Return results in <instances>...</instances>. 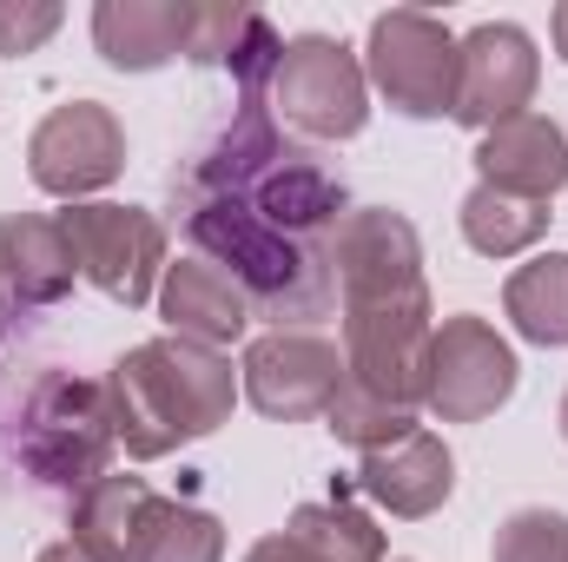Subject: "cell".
<instances>
[{
	"label": "cell",
	"instance_id": "5b68a950",
	"mask_svg": "<svg viewBox=\"0 0 568 562\" xmlns=\"http://www.w3.org/2000/svg\"><path fill=\"white\" fill-rule=\"evenodd\" d=\"M67 245H73V265L93 291H106L113 304L145 311L159 304V279L172 265V245H165V225L145 212V205H113V199H87V205H67L53 212Z\"/></svg>",
	"mask_w": 568,
	"mask_h": 562
},
{
	"label": "cell",
	"instance_id": "4316f807",
	"mask_svg": "<svg viewBox=\"0 0 568 562\" xmlns=\"http://www.w3.org/2000/svg\"><path fill=\"white\" fill-rule=\"evenodd\" d=\"M33 562H93V556H87V550H73V543H47Z\"/></svg>",
	"mask_w": 568,
	"mask_h": 562
},
{
	"label": "cell",
	"instance_id": "d6986e66",
	"mask_svg": "<svg viewBox=\"0 0 568 562\" xmlns=\"http://www.w3.org/2000/svg\"><path fill=\"white\" fill-rule=\"evenodd\" d=\"M549 219H556L549 205H536V199H509V192H496V185H469V199L456 205L463 245L483 252V259H516V252L542 245Z\"/></svg>",
	"mask_w": 568,
	"mask_h": 562
},
{
	"label": "cell",
	"instance_id": "5bb4252c",
	"mask_svg": "<svg viewBox=\"0 0 568 562\" xmlns=\"http://www.w3.org/2000/svg\"><path fill=\"white\" fill-rule=\"evenodd\" d=\"M476 185H496L509 199L549 205L568 185V133L549 113H516L476 145Z\"/></svg>",
	"mask_w": 568,
	"mask_h": 562
},
{
	"label": "cell",
	"instance_id": "7c38bea8",
	"mask_svg": "<svg viewBox=\"0 0 568 562\" xmlns=\"http://www.w3.org/2000/svg\"><path fill=\"white\" fill-rule=\"evenodd\" d=\"M351 490H357V496H371L384 516L424 523V516H436V510L456 496V456H449V443H443V436L410 430V436H397V443L371 450V456L357 463Z\"/></svg>",
	"mask_w": 568,
	"mask_h": 562
},
{
	"label": "cell",
	"instance_id": "277c9868",
	"mask_svg": "<svg viewBox=\"0 0 568 562\" xmlns=\"http://www.w3.org/2000/svg\"><path fill=\"white\" fill-rule=\"evenodd\" d=\"M265 107H272V120H278L284 133H297V140H311V145L357 140L371 127L364 60L337 33H291L278 53Z\"/></svg>",
	"mask_w": 568,
	"mask_h": 562
},
{
	"label": "cell",
	"instance_id": "4fadbf2b",
	"mask_svg": "<svg viewBox=\"0 0 568 562\" xmlns=\"http://www.w3.org/2000/svg\"><path fill=\"white\" fill-rule=\"evenodd\" d=\"M159 318H165V338H192V344H239L252 331V298L239 291L232 272H219L212 259H172L165 279H159Z\"/></svg>",
	"mask_w": 568,
	"mask_h": 562
},
{
	"label": "cell",
	"instance_id": "9a60e30c",
	"mask_svg": "<svg viewBox=\"0 0 568 562\" xmlns=\"http://www.w3.org/2000/svg\"><path fill=\"white\" fill-rule=\"evenodd\" d=\"M192 7L179 0H100L93 7V47L113 73H159L185 60Z\"/></svg>",
	"mask_w": 568,
	"mask_h": 562
},
{
	"label": "cell",
	"instance_id": "ac0fdd59",
	"mask_svg": "<svg viewBox=\"0 0 568 562\" xmlns=\"http://www.w3.org/2000/svg\"><path fill=\"white\" fill-rule=\"evenodd\" d=\"M503 311L516 324V338L562 351L568 344V252H536L529 265H516L503 284Z\"/></svg>",
	"mask_w": 568,
	"mask_h": 562
},
{
	"label": "cell",
	"instance_id": "52a82bcc",
	"mask_svg": "<svg viewBox=\"0 0 568 562\" xmlns=\"http://www.w3.org/2000/svg\"><path fill=\"white\" fill-rule=\"evenodd\" d=\"M371 93L404 120H443L456 107V33L424 7H390L364 40Z\"/></svg>",
	"mask_w": 568,
	"mask_h": 562
},
{
	"label": "cell",
	"instance_id": "d4e9b609",
	"mask_svg": "<svg viewBox=\"0 0 568 562\" xmlns=\"http://www.w3.org/2000/svg\"><path fill=\"white\" fill-rule=\"evenodd\" d=\"M239 562H331V556H317V550H311L304 536H291V530H272V536H258Z\"/></svg>",
	"mask_w": 568,
	"mask_h": 562
},
{
	"label": "cell",
	"instance_id": "cb8c5ba5",
	"mask_svg": "<svg viewBox=\"0 0 568 562\" xmlns=\"http://www.w3.org/2000/svg\"><path fill=\"white\" fill-rule=\"evenodd\" d=\"M60 7L53 0H0V53L7 60H27V53H40L53 33H60Z\"/></svg>",
	"mask_w": 568,
	"mask_h": 562
},
{
	"label": "cell",
	"instance_id": "603a6c76",
	"mask_svg": "<svg viewBox=\"0 0 568 562\" xmlns=\"http://www.w3.org/2000/svg\"><path fill=\"white\" fill-rule=\"evenodd\" d=\"M258 7H192V27H185V60L192 67H225L232 47L245 40Z\"/></svg>",
	"mask_w": 568,
	"mask_h": 562
},
{
	"label": "cell",
	"instance_id": "44dd1931",
	"mask_svg": "<svg viewBox=\"0 0 568 562\" xmlns=\"http://www.w3.org/2000/svg\"><path fill=\"white\" fill-rule=\"evenodd\" d=\"M284 530L304 536L317 556H331V562H390L384 556V530H377V516H364V510L344 503V496H331V503H297Z\"/></svg>",
	"mask_w": 568,
	"mask_h": 562
},
{
	"label": "cell",
	"instance_id": "8992f818",
	"mask_svg": "<svg viewBox=\"0 0 568 562\" xmlns=\"http://www.w3.org/2000/svg\"><path fill=\"white\" fill-rule=\"evenodd\" d=\"M337 311H377V304H424V239L390 205H351L337 232L324 239Z\"/></svg>",
	"mask_w": 568,
	"mask_h": 562
},
{
	"label": "cell",
	"instance_id": "ba28073f",
	"mask_svg": "<svg viewBox=\"0 0 568 562\" xmlns=\"http://www.w3.org/2000/svg\"><path fill=\"white\" fill-rule=\"evenodd\" d=\"M523 384V364L509 351V338L476 318V311H449L429 331V364H424V411L436 423H483L496 418Z\"/></svg>",
	"mask_w": 568,
	"mask_h": 562
},
{
	"label": "cell",
	"instance_id": "f1b7e54d",
	"mask_svg": "<svg viewBox=\"0 0 568 562\" xmlns=\"http://www.w3.org/2000/svg\"><path fill=\"white\" fill-rule=\"evenodd\" d=\"M390 562H410V556H390Z\"/></svg>",
	"mask_w": 568,
	"mask_h": 562
},
{
	"label": "cell",
	"instance_id": "484cf974",
	"mask_svg": "<svg viewBox=\"0 0 568 562\" xmlns=\"http://www.w3.org/2000/svg\"><path fill=\"white\" fill-rule=\"evenodd\" d=\"M549 40H556V53H562V67H568V0L549 13Z\"/></svg>",
	"mask_w": 568,
	"mask_h": 562
},
{
	"label": "cell",
	"instance_id": "30bf717a",
	"mask_svg": "<svg viewBox=\"0 0 568 562\" xmlns=\"http://www.w3.org/2000/svg\"><path fill=\"white\" fill-rule=\"evenodd\" d=\"M536 80H542L536 33L516 27V20H483L456 40V107H449V120L469 127V133H496L503 120L529 113Z\"/></svg>",
	"mask_w": 568,
	"mask_h": 562
},
{
	"label": "cell",
	"instance_id": "2e32d148",
	"mask_svg": "<svg viewBox=\"0 0 568 562\" xmlns=\"http://www.w3.org/2000/svg\"><path fill=\"white\" fill-rule=\"evenodd\" d=\"M73 279H80V265H73L60 219H47V212H7L0 219V291L13 304L47 311L73 291Z\"/></svg>",
	"mask_w": 568,
	"mask_h": 562
},
{
	"label": "cell",
	"instance_id": "83f0119b",
	"mask_svg": "<svg viewBox=\"0 0 568 562\" xmlns=\"http://www.w3.org/2000/svg\"><path fill=\"white\" fill-rule=\"evenodd\" d=\"M556 423H562V443H568V391H562V404H556Z\"/></svg>",
	"mask_w": 568,
	"mask_h": 562
},
{
	"label": "cell",
	"instance_id": "ffe728a7",
	"mask_svg": "<svg viewBox=\"0 0 568 562\" xmlns=\"http://www.w3.org/2000/svg\"><path fill=\"white\" fill-rule=\"evenodd\" d=\"M140 562H225V523L185 496H152L140 530Z\"/></svg>",
	"mask_w": 568,
	"mask_h": 562
},
{
	"label": "cell",
	"instance_id": "7a4b0ae2",
	"mask_svg": "<svg viewBox=\"0 0 568 562\" xmlns=\"http://www.w3.org/2000/svg\"><path fill=\"white\" fill-rule=\"evenodd\" d=\"M179 219H185L192 252L232 272L239 291L252 298V318H265L272 331H311L317 318L337 311L324 245L284 239L245 199H179Z\"/></svg>",
	"mask_w": 568,
	"mask_h": 562
},
{
	"label": "cell",
	"instance_id": "8fae6325",
	"mask_svg": "<svg viewBox=\"0 0 568 562\" xmlns=\"http://www.w3.org/2000/svg\"><path fill=\"white\" fill-rule=\"evenodd\" d=\"M337 384H344V351L317 331H265L245 344V364H239V391L272 423L324 418Z\"/></svg>",
	"mask_w": 568,
	"mask_h": 562
},
{
	"label": "cell",
	"instance_id": "7402d4cb",
	"mask_svg": "<svg viewBox=\"0 0 568 562\" xmlns=\"http://www.w3.org/2000/svg\"><path fill=\"white\" fill-rule=\"evenodd\" d=\"M489 562H568V510L549 503H523L496 523Z\"/></svg>",
	"mask_w": 568,
	"mask_h": 562
},
{
	"label": "cell",
	"instance_id": "9c48e42d",
	"mask_svg": "<svg viewBox=\"0 0 568 562\" xmlns=\"http://www.w3.org/2000/svg\"><path fill=\"white\" fill-rule=\"evenodd\" d=\"M126 172V127L106 100H67L27 133V179L47 199L87 205Z\"/></svg>",
	"mask_w": 568,
	"mask_h": 562
},
{
	"label": "cell",
	"instance_id": "3957f363",
	"mask_svg": "<svg viewBox=\"0 0 568 562\" xmlns=\"http://www.w3.org/2000/svg\"><path fill=\"white\" fill-rule=\"evenodd\" d=\"M113 404H106V378H73V371H47L27 391L20 411V470L53 490V496H87L100 476H113Z\"/></svg>",
	"mask_w": 568,
	"mask_h": 562
},
{
	"label": "cell",
	"instance_id": "6da1fadb",
	"mask_svg": "<svg viewBox=\"0 0 568 562\" xmlns=\"http://www.w3.org/2000/svg\"><path fill=\"white\" fill-rule=\"evenodd\" d=\"M239 371L225 351L192 344V338H145L113 358L106 371V404H113V436L133 463H159L179 443H199L232 423L239 404Z\"/></svg>",
	"mask_w": 568,
	"mask_h": 562
},
{
	"label": "cell",
	"instance_id": "e0dca14e",
	"mask_svg": "<svg viewBox=\"0 0 568 562\" xmlns=\"http://www.w3.org/2000/svg\"><path fill=\"white\" fill-rule=\"evenodd\" d=\"M152 483L145 476H100L87 496H73V550L93 562H140V530L152 510Z\"/></svg>",
	"mask_w": 568,
	"mask_h": 562
}]
</instances>
